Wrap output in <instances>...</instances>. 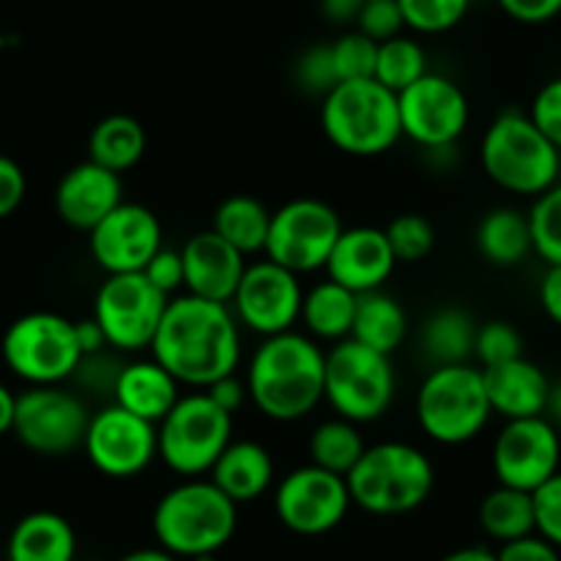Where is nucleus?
<instances>
[{"instance_id":"nucleus-45","label":"nucleus","mask_w":561,"mask_h":561,"mask_svg":"<svg viewBox=\"0 0 561 561\" xmlns=\"http://www.w3.org/2000/svg\"><path fill=\"white\" fill-rule=\"evenodd\" d=\"M142 274H146L148 283L157 290H162L168 299L173 294H179L181 288H186L184 255H181V250H168V247H162Z\"/></svg>"},{"instance_id":"nucleus-52","label":"nucleus","mask_w":561,"mask_h":561,"mask_svg":"<svg viewBox=\"0 0 561 561\" xmlns=\"http://www.w3.org/2000/svg\"><path fill=\"white\" fill-rule=\"evenodd\" d=\"M365 0H318V9L334 25H348V22L359 20V11Z\"/></svg>"},{"instance_id":"nucleus-21","label":"nucleus","mask_w":561,"mask_h":561,"mask_svg":"<svg viewBox=\"0 0 561 561\" xmlns=\"http://www.w3.org/2000/svg\"><path fill=\"white\" fill-rule=\"evenodd\" d=\"M124 203V184L121 175L102 164L85 162L75 164L55 190V211L69 228L91 233L102 219H107Z\"/></svg>"},{"instance_id":"nucleus-3","label":"nucleus","mask_w":561,"mask_h":561,"mask_svg":"<svg viewBox=\"0 0 561 561\" xmlns=\"http://www.w3.org/2000/svg\"><path fill=\"white\" fill-rule=\"evenodd\" d=\"M239 526V504L230 502L211 480H186L157 502L151 529L157 546L175 559H211Z\"/></svg>"},{"instance_id":"nucleus-55","label":"nucleus","mask_w":561,"mask_h":561,"mask_svg":"<svg viewBox=\"0 0 561 561\" xmlns=\"http://www.w3.org/2000/svg\"><path fill=\"white\" fill-rule=\"evenodd\" d=\"M438 561H496V551H488V548H480V546H469V548H458V551L447 553V557Z\"/></svg>"},{"instance_id":"nucleus-51","label":"nucleus","mask_w":561,"mask_h":561,"mask_svg":"<svg viewBox=\"0 0 561 561\" xmlns=\"http://www.w3.org/2000/svg\"><path fill=\"white\" fill-rule=\"evenodd\" d=\"M540 307L557 327H561V266H548L540 279Z\"/></svg>"},{"instance_id":"nucleus-26","label":"nucleus","mask_w":561,"mask_h":561,"mask_svg":"<svg viewBox=\"0 0 561 561\" xmlns=\"http://www.w3.org/2000/svg\"><path fill=\"white\" fill-rule=\"evenodd\" d=\"M77 535L69 520L49 510L16 520L5 546L9 561H75Z\"/></svg>"},{"instance_id":"nucleus-7","label":"nucleus","mask_w":561,"mask_h":561,"mask_svg":"<svg viewBox=\"0 0 561 561\" xmlns=\"http://www.w3.org/2000/svg\"><path fill=\"white\" fill-rule=\"evenodd\" d=\"M482 367L444 365L433 367L416 392V422L431 442L458 447L480 436L491 422Z\"/></svg>"},{"instance_id":"nucleus-5","label":"nucleus","mask_w":561,"mask_h":561,"mask_svg":"<svg viewBox=\"0 0 561 561\" xmlns=\"http://www.w3.org/2000/svg\"><path fill=\"white\" fill-rule=\"evenodd\" d=\"M345 482L354 507L378 518H392L414 513L431 499L436 469L414 444L381 442L367 447Z\"/></svg>"},{"instance_id":"nucleus-19","label":"nucleus","mask_w":561,"mask_h":561,"mask_svg":"<svg viewBox=\"0 0 561 561\" xmlns=\"http://www.w3.org/2000/svg\"><path fill=\"white\" fill-rule=\"evenodd\" d=\"M88 250L107 277L142 274L162 250V225L148 206L124 201L88 233Z\"/></svg>"},{"instance_id":"nucleus-53","label":"nucleus","mask_w":561,"mask_h":561,"mask_svg":"<svg viewBox=\"0 0 561 561\" xmlns=\"http://www.w3.org/2000/svg\"><path fill=\"white\" fill-rule=\"evenodd\" d=\"M77 329V343H80L82 356H93V354H102L107 351V337H104L102 327H99L93 318H85V321H75Z\"/></svg>"},{"instance_id":"nucleus-30","label":"nucleus","mask_w":561,"mask_h":561,"mask_svg":"<svg viewBox=\"0 0 561 561\" xmlns=\"http://www.w3.org/2000/svg\"><path fill=\"white\" fill-rule=\"evenodd\" d=\"M272 211L252 195H230L214 208L211 230L241 255L266 252Z\"/></svg>"},{"instance_id":"nucleus-14","label":"nucleus","mask_w":561,"mask_h":561,"mask_svg":"<svg viewBox=\"0 0 561 561\" xmlns=\"http://www.w3.org/2000/svg\"><path fill=\"white\" fill-rule=\"evenodd\" d=\"M354 507L345 477L318 466H299L283 477L274 493V513L288 531L321 537L337 529Z\"/></svg>"},{"instance_id":"nucleus-20","label":"nucleus","mask_w":561,"mask_h":561,"mask_svg":"<svg viewBox=\"0 0 561 561\" xmlns=\"http://www.w3.org/2000/svg\"><path fill=\"white\" fill-rule=\"evenodd\" d=\"M398 257L389 247L387 233L370 225L345 228L334 244L327 263V277L343 288L354 290L356 296L381 290L383 283L392 277Z\"/></svg>"},{"instance_id":"nucleus-57","label":"nucleus","mask_w":561,"mask_h":561,"mask_svg":"<svg viewBox=\"0 0 561 561\" xmlns=\"http://www.w3.org/2000/svg\"><path fill=\"white\" fill-rule=\"evenodd\" d=\"M546 416L559 427V433H561V378L551 383V398H548Z\"/></svg>"},{"instance_id":"nucleus-43","label":"nucleus","mask_w":561,"mask_h":561,"mask_svg":"<svg viewBox=\"0 0 561 561\" xmlns=\"http://www.w3.org/2000/svg\"><path fill=\"white\" fill-rule=\"evenodd\" d=\"M531 496H535L537 535L561 551V471L557 477H551L546 485L537 488Z\"/></svg>"},{"instance_id":"nucleus-39","label":"nucleus","mask_w":561,"mask_h":561,"mask_svg":"<svg viewBox=\"0 0 561 561\" xmlns=\"http://www.w3.org/2000/svg\"><path fill=\"white\" fill-rule=\"evenodd\" d=\"M334 69H337L340 82L373 80L376 77L378 44L362 36L359 31H348L332 44Z\"/></svg>"},{"instance_id":"nucleus-54","label":"nucleus","mask_w":561,"mask_h":561,"mask_svg":"<svg viewBox=\"0 0 561 561\" xmlns=\"http://www.w3.org/2000/svg\"><path fill=\"white\" fill-rule=\"evenodd\" d=\"M16 416V394L5 383H0V436L14 431Z\"/></svg>"},{"instance_id":"nucleus-29","label":"nucleus","mask_w":561,"mask_h":561,"mask_svg":"<svg viewBox=\"0 0 561 561\" xmlns=\"http://www.w3.org/2000/svg\"><path fill=\"white\" fill-rule=\"evenodd\" d=\"M359 296L343 285L323 279L312 285L305 294L301 305V323L312 340H327V343H343L354 332V318Z\"/></svg>"},{"instance_id":"nucleus-35","label":"nucleus","mask_w":561,"mask_h":561,"mask_svg":"<svg viewBox=\"0 0 561 561\" xmlns=\"http://www.w3.org/2000/svg\"><path fill=\"white\" fill-rule=\"evenodd\" d=\"M427 75V55L420 42L409 36H398L392 42L378 44L376 80L392 93H403L416 80Z\"/></svg>"},{"instance_id":"nucleus-27","label":"nucleus","mask_w":561,"mask_h":561,"mask_svg":"<svg viewBox=\"0 0 561 561\" xmlns=\"http://www.w3.org/2000/svg\"><path fill=\"white\" fill-rule=\"evenodd\" d=\"M477 250L491 266L515 268L535 252L529 214L513 206L491 208L477 225Z\"/></svg>"},{"instance_id":"nucleus-15","label":"nucleus","mask_w":561,"mask_h":561,"mask_svg":"<svg viewBox=\"0 0 561 561\" xmlns=\"http://www.w3.org/2000/svg\"><path fill=\"white\" fill-rule=\"evenodd\" d=\"M403 137L422 148H455L469 126V99L463 88L444 75L427 71L422 80L398 93Z\"/></svg>"},{"instance_id":"nucleus-10","label":"nucleus","mask_w":561,"mask_h":561,"mask_svg":"<svg viewBox=\"0 0 561 561\" xmlns=\"http://www.w3.org/2000/svg\"><path fill=\"white\" fill-rule=\"evenodd\" d=\"M398 389L392 356L378 354L356 340H343L327 351V403L340 420L354 425L381 420Z\"/></svg>"},{"instance_id":"nucleus-28","label":"nucleus","mask_w":561,"mask_h":561,"mask_svg":"<svg viewBox=\"0 0 561 561\" xmlns=\"http://www.w3.org/2000/svg\"><path fill=\"white\" fill-rule=\"evenodd\" d=\"M477 323L463 307H438L420 332V348L433 367L469 365L474 356Z\"/></svg>"},{"instance_id":"nucleus-42","label":"nucleus","mask_w":561,"mask_h":561,"mask_svg":"<svg viewBox=\"0 0 561 561\" xmlns=\"http://www.w3.org/2000/svg\"><path fill=\"white\" fill-rule=\"evenodd\" d=\"M356 31L376 44L392 42L405 31L403 9L398 0H365L359 20H356Z\"/></svg>"},{"instance_id":"nucleus-9","label":"nucleus","mask_w":561,"mask_h":561,"mask_svg":"<svg viewBox=\"0 0 561 561\" xmlns=\"http://www.w3.org/2000/svg\"><path fill=\"white\" fill-rule=\"evenodd\" d=\"M5 367L27 387H60L82 365L75 321L58 312H27L16 318L0 343Z\"/></svg>"},{"instance_id":"nucleus-18","label":"nucleus","mask_w":561,"mask_h":561,"mask_svg":"<svg viewBox=\"0 0 561 561\" xmlns=\"http://www.w3.org/2000/svg\"><path fill=\"white\" fill-rule=\"evenodd\" d=\"M301 305L305 288L299 274L277 266L268 257L247 266L244 279L230 301L241 327L261 334L263 340L294 332V323L301 321Z\"/></svg>"},{"instance_id":"nucleus-17","label":"nucleus","mask_w":561,"mask_h":561,"mask_svg":"<svg viewBox=\"0 0 561 561\" xmlns=\"http://www.w3.org/2000/svg\"><path fill=\"white\" fill-rule=\"evenodd\" d=\"M82 449L99 474L110 480H131L159 458L157 425L115 403L104 405L91 414Z\"/></svg>"},{"instance_id":"nucleus-2","label":"nucleus","mask_w":561,"mask_h":561,"mask_svg":"<svg viewBox=\"0 0 561 561\" xmlns=\"http://www.w3.org/2000/svg\"><path fill=\"white\" fill-rule=\"evenodd\" d=\"M244 381L266 420L299 422L327 400V351L310 334H274L257 345Z\"/></svg>"},{"instance_id":"nucleus-56","label":"nucleus","mask_w":561,"mask_h":561,"mask_svg":"<svg viewBox=\"0 0 561 561\" xmlns=\"http://www.w3.org/2000/svg\"><path fill=\"white\" fill-rule=\"evenodd\" d=\"M118 561H179L173 553H168L164 548H137V551H129L126 557H121Z\"/></svg>"},{"instance_id":"nucleus-58","label":"nucleus","mask_w":561,"mask_h":561,"mask_svg":"<svg viewBox=\"0 0 561 561\" xmlns=\"http://www.w3.org/2000/svg\"><path fill=\"white\" fill-rule=\"evenodd\" d=\"M201 561H211V559H201Z\"/></svg>"},{"instance_id":"nucleus-16","label":"nucleus","mask_w":561,"mask_h":561,"mask_svg":"<svg viewBox=\"0 0 561 561\" xmlns=\"http://www.w3.org/2000/svg\"><path fill=\"white\" fill-rule=\"evenodd\" d=\"M491 463L499 485L535 493L561 471L559 427L548 416L504 422L493 442Z\"/></svg>"},{"instance_id":"nucleus-13","label":"nucleus","mask_w":561,"mask_h":561,"mask_svg":"<svg viewBox=\"0 0 561 561\" xmlns=\"http://www.w3.org/2000/svg\"><path fill=\"white\" fill-rule=\"evenodd\" d=\"M88 414L80 394L64 387H27L16 394L14 436L31 453L60 458L85 444Z\"/></svg>"},{"instance_id":"nucleus-33","label":"nucleus","mask_w":561,"mask_h":561,"mask_svg":"<svg viewBox=\"0 0 561 561\" xmlns=\"http://www.w3.org/2000/svg\"><path fill=\"white\" fill-rule=\"evenodd\" d=\"M480 526L499 546L537 535L535 496L518 488H493L480 502Z\"/></svg>"},{"instance_id":"nucleus-6","label":"nucleus","mask_w":561,"mask_h":561,"mask_svg":"<svg viewBox=\"0 0 561 561\" xmlns=\"http://www.w3.org/2000/svg\"><path fill=\"white\" fill-rule=\"evenodd\" d=\"M321 129L348 157H381L403 137L398 93L381 82H340L321 102Z\"/></svg>"},{"instance_id":"nucleus-44","label":"nucleus","mask_w":561,"mask_h":561,"mask_svg":"<svg viewBox=\"0 0 561 561\" xmlns=\"http://www.w3.org/2000/svg\"><path fill=\"white\" fill-rule=\"evenodd\" d=\"M531 121L542 129V135L561 151V75L548 80L535 93V102L529 107Z\"/></svg>"},{"instance_id":"nucleus-11","label":"nucleus","mask_w":561,"mask_h":561,"mask_svg":"<svg viewBox=\"0 0 561 561\" xmlns=\"http://www.w3.org/2000/svg\"><path fill=\"white\" fill-rule=\"evenodd\" d=\"M170 299L153 288L146 274H113L93 299V321L102 327L107 345L121 354H137L153 345Z\"/></svg>"},{"instance_id":"nucleus-40","label":"nucleus","mask_w":561,"mask_h":561,"mask_svg":"<svg viewBox=\"0 0 561 561\" xmlns=\"http://www.w3.org/2000/svg\"><path fill=\"white\" fill-rule=\"evenodd\" d=\"M474 356L480 367H499L524 356V337L510 321H488L477 329Z\"/></svg>"},{"instance_id":"nucleus-31","label":"nucleus","mask_w":561,"mask_h":561,"mask_svg":"<svg viewBox=\"0 0 561 561\" xmlns=\"http://www.w3.org/2000/svg\"><path fill=\"white\" fill-rule=\"evenodd\" d=\"M405 334H409V316L394 296L383 294V290L359 296L351 340L378 351V354L392 356L403 345Z\"/></svg>"},{"instance_id":"nucleus-23","label":"nucleus","mask_w":561,"mask_h":561,"mask_svg":"<svg viewBox=\"0 0 561 561\" xmlns=\"http://www.w3.org/2000/svg\"><path fill=\"white\" fill-rule=\"evenodd\" d=\"M482 376H485L493 414L504 416V422L546 416L553 381L540 365L520 356V359L507 362V365L485 367Z\"/></svg>"},{"instance_id":"nucleus-25","label":"nucleus","mask_w":561,"mask_h":561,"mask_svg":"<svg viewBox=\"0 0 561 561\" xmlns=\"http://www.w3.org/2000/svg\"><path fill=\"white\" fill-rule=\"evenodd\" d=\"M208 480L233 504H250L261 499L274 482V460L263 444L239 438L230 442Z\"/></svg>"},{"instance_id":"nucleus-36","label":"nucleus","mask_w":561,"mask_h":561,"mask_svg":"<svg viewBox=\"0 0 561 561\" xmlns=\"http://www.w3.org/2000/svg\"><path fill=\"white\" fill-rule=\"evenodd\" d=\"M531 236H535V255L548 266H561V181L540 195L529 208Z\"/></svg>"},{"instance_id":"nucleus-49","label":"nucleus","mask_w":561,"mask_h":561,"mask_svg":"<svg viewBox=\"0 0 561 561\" xmlns=\"http://www.w3.org/2000/svg\"><path fill=\"white\" fill-rule=\"evenodd\" d=\"M502 11L524 25H542L561 14V0H499Z\"/></svg>"},{"instance_id":"nucleus-12","label":"nucleus","mask_w":561,"mask_h":561,"mask_svg":"<svg viewBox=\"0 0 561 561\" xmlns=\"http://www.w3.org/2000/svg\"><path fill=\"white\" fill-rule=\"evenodd\" d=\"M340 214L318 197H296L272 214L263 257L294 274L327 268L334 244L343 236Z\"/></svg>"},{"instance_id":"nucleus-41","label":"nucleus","mask_w":561,"mask_h":561,"mask_svg":"<svg viewBox=\"0 0 561 561\" xmlns=\"http://www.w3.org/2000/svg\"><path fill=\"white\" fill-rule=\"evenodd\" d=\"M294 77L307 93H312V96L323 99L332 88H337L340 77L337 69H334L332 44H316V47L305 49V53L299 55V60H296Z\"/></svg>"},{"instance_id":"nucleus-24","label":"nucleus","mask_w":561,"mask_h":561,"mask_svg":"<svg viewBox=\"0 0 561 561\" xmlns=\"http://www.w3.org/2000/svg\"><path fill=\"white\" fill-rule=\"evenodd\" d=\"M115 405L159 425L181 400V383L157 359L126 362L115 381Z\"/></svg>"},{"instance_id":"nucleus-37","label":"nucleus","mask_w":561,"mask_h":561,"mask_svg":"<svg viewBox=\"0 0 561 561\" xmlns=\"http://www.w3.org/2000/svg\"><path fill=\"white\" fill-rule=\"evenodd\" d=\"M398 263H420L436 247V228L422 214H400L383 228Z\"/></svg>"},{"instance_id":"nucleus-50","label":"nucleus","mask_w":561,"mask_h":561,"mask_svg":"<svg viewBox=\"0 0 561 561\" xmlns=\"http://www.w3.org/2000/svg\"><path fill=\"white\" fill-rule=\"evenodd\" d=\"M203 392L208 394V398L214 400V403L219 405L222 411H228L230 416L236 414V411L241 409V405L250 400V392H247V381H241V378L228 376V378H219L217 383H211L208 389H203Z\"/></svg>"},{"instance_id":"nucleus-8","label":"nucleus","mask_w":561,"mask_h":561,"mask_svg":"<svg viewBox=\"0 0 561 561\" xmlns=\"http://www.w3.org/2000/svg\"><path fill=\"white\" fill-rule=\"evenodd\" d=\"M159 460L184 480L211 474L233 442V416L206 392L181 394L175 409L157 425Z\"/></svg>"},{"instance_id":"nucleus-46","label":"nucleus","mask_w":561,"mask_h":561,"mask_svg":"<svg viewBox=\"0 0 561 561\" xmlns=\"http://www.w3.org/2000/svg\"><path fill=\"white\" fill-rule=\"evenodd\" d=\"M121 370H124V365L121 362H115L113 356H107L102 351V354H93V356H85L82 359V365L77 367L75 378L82 383V387L93 389V392H115V381H118Z\"/></svg>"},{"instance_id":"nucleus-4","label":"nucleus","mask_w":561,"mask_h":561,"mask_svg":"<svg viewBox=\"0 0 561 561\" xmlns=\"http://www.w3.org/2000/svg\"><path fill=\"white\" fill-rule=\"evenodd\" d=\"M480 159L488 179L513 195L537 201L561 181V151L520 110H504L491 121L482 135Z\"/></svg>"},{"instance_id":"nucleus-32","label":"nucleus","mask_w":561,"mask_h":561,"mask_svg":"<svg viewBox=\"0 0 561 561\" xmlns=\"http://www.w3.org/2000/svg\"><path fill=\"white\" fill-rule=\"evenodd\" d=\"M146 146L148 137L140 121L115 113L93 126L91 137H88V159L121 175L140 162Z\"/></svg>"},{"instance_id":"nucleus-48","label":"nucleus","mask_w":561,"mask_h":561,"mask_svg":"<svg viewBox=\"0 0 561 561\" xmlns=\"http://www.w3.org/2000/svg\"><path fill=\"white\" fill-rule=\"evenodd\" d=\"M496 561H561V551L548 540H542L540 535H531L524 540L499 546Z\"/></svg>"},{"instance_id":"nucleus-47","label":"nucleus","mask_w":561,"mask_h":561,"mask_svg":"<svg viewBox=\"0 0 561 561\" xmlns=\"http://www.w3.org/2000/svg\"><path fill=\"white\" fill-rule=\"evenodd\" d=\"M27 192L25 170L11 157L0 153V219L11 217L22 206Z\"/></svg>"},{"instance_id":"nucleus-38","label":"nucleus","mask_w":561,"mask_h":561,"mask_svg":"<svg viewBox=\"0 0 561 561\" xmlns=\"http://www.w3.org/2000/svg\"><path fill=\"white\" fill-rule=\"evenodd\" d=\"M403 9L405 27L425 36L453 31L469 14L471 0H398Z\"/></svg>"},{"instance_id":"nucleus-22","label":"nucleus","mask_w":561,"mask_h":561,"mask_svg":"<svg viewBox=\"0 0 561 561\" xmlns=\"http://www.w3.org/2000/svg\"><path fill=\"white\" fill-rule=\"evenodd\" d=\"M184 272H186V294L206 301L230 305L239 290L247 272V257L239 250L219 239L214 230L195 233L184 247Z\"/></svg>"},{"instance_id":"nucleus-1","label":"nucleus","mask_w":561,"mask_h":561,"mask_svg":"<svg viewBox=\"0 0 561 561\" xmlns=\"http://www.w3.org/2000/svg\"><path fill=\"white\" fill-rule=\"evenodd\" d=\"M151 359L197 392L233 376L241 362V327L233 307L190 294L170 299Z\"/></svg>"},{"instance_id":"nucleus-34","label":"nucleus","mask_w":561,"mask_h":561,"mask_svg":"<svg viewBox=\"0 0 561 561\" xmlns=\"http://www.w3.org/2000/svg\"><path fill=\"white\" fill-rule=\"evenodd\" d=\"M365 453L367 444L359 427L348 420H340V416L321 422L310 436L312 466L332 471V474L348 477Z\"/></svg>"}]
</instances>
